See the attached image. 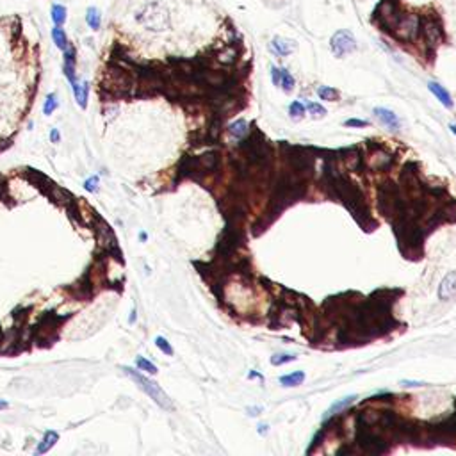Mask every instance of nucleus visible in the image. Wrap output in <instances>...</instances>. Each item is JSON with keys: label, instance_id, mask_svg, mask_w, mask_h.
Returning <instances> with one entry per match:
<instances>
[{"label": "nucleus", "instance_id": "obj_1", "mask_svg": "<svg viewBox=\"0 0 456 456\" xmlns=\"http://www.w3.org/2000/svg\"><path fill=\"white\" fill-rule=\"evenodd\" d=\"M123 371L128 374V376H132V380L136 383H138L139 387L144 390V392L148 394V396L152 397L153 401L157 403L159 407H162V408H166V410H171L173 408V405H171V399L168 397V394L162 390L161 387H159L157 383L155 382H152V380H148L146 376H143L141 373H138L136 369H130V367H123Z\"/></svg>", "mask_w": 456, "mask_h": 456}, {"label": "nucleus", "instance_id": "obj_2", "mask_svg": "<svg viewBox=\"0 0 456 456\" xmlns=\"http://www.w3.org/2000/svg\"><path fill=\"white\" fill-rule=\"evenodd\" d=\"M138 20L150 30H162L168 27L169 13L161 4H148L138 13Z\"/></svg>", "mask_w": 456, "mask_h": 456}, {"label": "nucleus", "instance_id": "obj_3", "mask_svg": "<svg viewBox=\"0 0 456 456\" xmlns=\"http://www.w3.org/2000/svg\"><path fill=\"white\" fill-rule=\"evenodd\" d=\"M330 47H332V52H334L335 57H344L346 54H351L357 48V40L349 30L340 29L332 36Z\"/></svg>", "mask_w": 456, "mask_h": 456}, {"label": "nucleus", "instance_id": "obj_4", "mask_svg": "<svg viewBox=\"0 0 456 456\" xmlns=\"http://www.w3.org/2000/svg\"><path fill=\"white\" fill-rule=\"evenodd\" d=\"M394 30L401 40H415L419 30H421V20L417 15L399 16V20L394 25Z\"/></svg>", "mask_w": 456, "mask_h": 456}, {"label": "nucleus", "instance_id": "obj_5", "mask_svg": "<svg viewBox=\"0 0 456 456\" xmlns=\"http://www.w3.org/2000/svg\"><path fill=\"white\" fill-rule=\"evenodd\" d=\"M64 54V64H63V72L66 75L70 84L77 82V73H75V59H77V52H75L73 45H68L66 48L63 50Z\"/></svg>", "mask_w": 456, "mask_h": 456}, {"label": "nucleus", "instance_id": "obj_6", "mask_svg": "<svg viewBox=\"0 0 456 456\" xmlns=\"http://www.w3.org/2000/svg\"><path fill=\"white\" fill-rule=\"evenodd\" d=\"M438 298L444 301L456 298V271H451L449 275L444 276V280L438 285Z\"/></svg>", "mask_w": 456, "mask_h": 456}, {"label": "nucleus", "instance_id": "obj_7", "mask_svg": "<svg viewBox=\"0 0 456 456\" xmlns=\"http://www.w3.org/2000/svg\"><path fill=\"white\" fill-rule=\"evenodd\" d=\"M374 116H376V118L380 120V123H382V125H385L388 130H399V127H401V121H399V118H397V116L392 113V111H390V109L376 107V109H374Z\"/></svg>", "mask_w": 456, "mask_h": 456}, {"label": "nucleus", "instance_id": "obj_8", "mask_svg": "<svg viewBox=\"0 0 456 456\" xmlns=\"http://www.w3.org/2000/svg\"><path fill=\"white\" fill-rule=\"evenodd\" d=\"M422 34H424V40L430 47H436L442 41V30L435 22H426L422 25Z\"/></svg>", "mask_w": 456, "mask_h": 456}, {"label": "nucleus", "instance_id": "obj_9", "mask_svg": "<svg viewBox=\"0 0 456 456\" xmlns=\"http://www.w3.org/2000/svg\"><path fill=\"white\" fill-rule=\"evenodd\" d=\"M357 399H358L357 394H351V396H346V397H342V399H338L337 403H334V405H332V407L326 410V413H324V419H330V417H334V415H337V413L344 412V410L351 407V405H353Z\"/></svg>", "mask_w": 456, "mask_h": 456}, {"label": "nucleus", "instance_id": "obj_10", "mask_svg": "<svg viewBox=\"0 0 456 456\" xmlns=\"http://www.w3.org/2000/svg\"><path fill=\"white\" fill-rule=\"evenodd\" d=\"M428 89L432 91L433 95L436 96V100H440V103L444 105V107L451 109L453 107V98L451 95H449V91H447L444 86H440L438 82H430L428 84Z\"/></svg>", "mask_w": 456, "mask_h": 456}, {"label": "nucleus", "instance_id": "obj_11", "mask_svg": "<svg viewBox=\"0 0 456 456\" xmlns=\"http://www.w3.org/2000/svg\"><path fill=\"white\" fill-rule=\"evenodd\" d=\"M294 48H296V43H294V41L284 40V38H275V40L271 41V50H273L275 54L282 55V57H285V55H289Z\"/></svg>", "mask_w": 456, "mask_h": 456}, {"label": "nucleus", "instance_id": "obj_12", "mask_svg": "<svg viewBox=\"0 0 456 456\" xmlns=\"http://www.w3.org/2000/svg\"><path fill=\"white\" fill-rule=\"evenodd\" d=\"M72 89H73L75 98H77L79 107L80 109H86V105H88L89 84L88 82H75V84H72Z\"/></svg>", "mask_w": 456, "mask_h": 456}, {"label": "nucleus", "instance_id": "obj_13", "mask_svg": "<svg viewBox=\"0 0 456 456\" xmlns=\"http://www.w3.org/2000/svg\"><path fill=\"white\" fill-rule=\"evenodd\" d=\"M86 24L91 30H98L102 25V13L95 5L88 7V11H86Z\"/></svg>", "mask_w": 456, "mask_h": 456}, {"label": "nucleus", "instance_id": "obj_14", "mask_svg": "<svg viewBox=\"0 0 456 456\" xmlns=\"http://www.w3.org/2000/svg\"><path fill=\"white\" fill-rule=\"evenodd\" d=\"M52 41H54V45L61 50V52H63V50L70 45L68 36H66L64 29L63 27H59V25H54V29H52Z\"/></svg>", "mask_w": 456, "mask_h": 456}, {"label": "nucleus", "instance_id": "obj_15", "mask_svg": "<svg viewBox=\"0 0 456 456\" xmlns=\"http://www.w3.org/2000/svg\"><path fill=\"white\" fill-rule=\"evenodd\" d=\"M66 16H68V11L63 4H54L50 7V18L54 22V25H59L63 27V24L66 22Z\"/></svg>", "mask_w": 456, "mask_h": 456}, {"label": "nucleus", "instance_id": "obj_16", "mask_svg": "<svg viewBox=\"0 0 456 456\" xmlns=\"http://www.w3.org/2000/svg\"><path fill=\"white\" fill-rule=\"evenodd\" d=\"M303 382H305L303 371H294V373L285 374V376L280 378V383H282L284 387H298V385H301Z\"/></svg>", "mask_w": 456, "mask_h": 456}, {"label": "nucleus", "instance_id": "obj_17", "mask_svg": "<svg viewBox=\"0 0 456 456\" xmlns=\"http://www.w3.org/2000/svg\"><path fill=\"white\" fill-rule=\"evenodd\" d=\"M59 440V433H55V432H47L45 433V438L41 440V444H40V447H38V455H41V453H47L48 449H52L54 447V444L55 442Z\"/></svg>", "mask_w": 456, "mask_h": 456}, {"label": "nucleus", "instance_id": "obj_18", "mask_svg": "<svg viewBox=\"0 0 456 456\" xmlns=\"http://www.w3.org/2000/svg\"><path fill=\"white\" fill-rule=\"evenodd\" d=\"M317 95L321 100H326V102H335L338 98V91L334 88H328V86H321L317 89Z\"/></svg>", "mask_w": 456, "mask_h": 456}, {"label": "nucleus", "instance_id": "obj_19", "mask_svg": "<svg viewBox=\"0 0 456 456\" xmlns=\"http://www.w3.org/2000/svg\"><path fill=\"white\" fill-rule=\"evenodd\" d=\"M230 134L236 136V138H242L244 134H248V123L244 120H237L236 123L230 125Z\"/></svg>", "mask_w": 456, "mask_h": 456}, {"label": "nucleus", "instance_id": "obj_20", "mask_svg": "<svg viewBox=\"0 0 456 456\" xmlns=\"http://www.w3.org/2000/svg\"><path fill=\"white\" fill-rule=\"evenodd\" d=\"M280 88L284 89L285 93H290L292 89H294V77L287 72V70H284L282 72V80H280Z\"/></svg>", "mask_w": 456, "mask_h": 456}, {"label": "nucleus", "instance_id": "obj_21", "mask_svg": "<svg viewBox=\"0 0 456 456\" xmlns=\"http://www.w3.org/2000/svg\"><path fill=\"white\" fill-rule=\"evenodd\" d=\"M307 111H309L314 118H321V116L326 114V109H324L321 103H315V102H307Z\"/></svg>", "mask_w": 456, "mask_h": 456}, {"label": "nucleus", "instance_id": "obj_22", "mask_svg": "<svg viewBox=\"0 0 456 456\" xmlns=\"http://www.w3.org/2000/svg\"><path fill=\"white\" fill-rule=\"evenodd\" d=\"M55 109H57V98H55V95H54V93H50L48 96H47V100H45L43 113L47 114V116H50V114L54 113Z\"/></svg>", "mask_w": 456, "mask_h": 456}, {"label": "nucleus", "instance_id": "obj_23", "mask_svg": "<svg viewBox=\"0 0 456 456\" xmlns=\"http://www.w3.org/2000/svg\"><path fill=\"white\" fill-rule=\"evenodd\" d=\"M136 365H138L139 369H143V371H146V373H150V374H155L157 373V367L153 365L152 362H148L146 358H136Z\"/></svg>", "mask_w": 456, "mask_h": 456}, {"label": "nucleus", "instance_id": "obj_24", "mask_svg": "<svg viewBox=\"0 0 456 456\" xmlns=\"http://www.w3.org/2000/svg\"><path fill=\"white\" fill-rule=\"evenodd\" d=\"M289 114H290V118H294V120L303 118L305 107H303V105H301L299 102H292V103L289 105Z\"/></svg>", "mask_w": 456, "mask_h": 456}, {"label": "nucleus", "instance_id": "obj_25", "mask_svg": "<svg viewBox=\"0 0 456 456\" xmlns=\"http://www.w3.org/2000/svg\"><path fill=\"white\" fill-rule=\"evenodd\" d=\"M155 346H157V348L161 349L162 353L169 355V357L173 355V348L169 346V342H168V340H166L164 337H157V338H155Z\"/></svg>", "mask_w": 456, "mask_h": 456}, {"label": "nucleus", "instance_id": "obj_26", "mask_svg": "<svg viewBox=\"0 0 456 456\" xmlns=\"http://www.w3.org/2000/svg\"><path fill=\"white\" fill-rule=\"evenodd\" d=\"M292 360H296L294 355H275V357H271V363L273 365H284V363L292 362Z\"/></svg>", "mask_w": 456, "mask_h": 456}, {"label": "nucleus", "instance_id": "obj_27", "mask_svg": "<svg viewBox=\"0 0 456 456\" xmlns=\"http://www.w3.org/2000/svg\"><path fill=\"white\" fill-rule=\"evenodd\" d=\"M344 125L346 127H369V121H365V120H346Z\"/></svg>", "mask_w": 456, "mask_h": 456}, {"label": "nucleus", "instance_id": "obj_28", "mask_svg": "<svg viewBox=\"0 0 456 456\" xmlns=\"http://www.w3.org/2000/svg\"><path fill=\"white\" fill-rule=\"evenodd\" d=\"M282 72H284V70L276 68V66H275V68H271V79H273V84H275V86H280V80H282Z\"/></svg>", "mask_w": 456, "mask_h": 456}, {"label": "nucleus", "instance_id": "obj_29", "mask_svg": "<svg viewBox=\"0 0 456 456\" xmlns=\"http://www.w3.org/2000/svg\"><path fill=\"white\" fill-rule=\"evenodd\" d=\"M96 182H98V178L96 177L89 178V180L86 182V189H88V191H95V189H96Z\"/></svg>", "mask_w": 456, "mask_h": 456}, {"label": "nucleus", "instance_id": "obj_30", "mask_svg": "<svg viewBox=\"0 0 456 456\" xmlns=\"http://www.w3.org/2000/svg\"><path fill=\"white\" fill-rule=\"evenodd\" d=\"M403 387H421V382H410V380H401Z\"/></svg>", "mask_w": 456, "mask_h": 456}, {"label": "nucleus", "instance_id": "obj_31", "mask_svg": "<svg viewBox=\"0 0 456 456\" xmlns=\"http://www.w3.org/2000/svg\"><path fill=\"white\" fill-rule=\"evenodd\" d=\"M259 412H262V408H260V407L248 408V413H250V415H259Z\"/></svg>", "mask_w": 456, "mask_h": 456}, {"label": "nucleus", "instance_id": "obj_32", "mask_svg": "<svg viewBox=\"0 0 456 456\" xmlns=\"http://www.w3.org/2000/svg\"><path fill=\"white\" fill-rule=\"evenodd\" d=\"M50 139H52L54 143H57V141H59V132H57V130H52V134H50Z\"/></svg>", "mask_w": 456, "mask_h": 456}, {"label": "nucleus", "instance_id": "obj_33", "mask_svg": "<svg viewBox=\"0 0 456 456\" xmlns=\"http://www.w3.org/2000/svg\"><path fill=\"white\" fill-rule=\"evenodd\" d=\"M265 432H267V426H262V424H260V426H259V433H265Z\"/></svg>", "mask_w": 456, "mask_h": 456}, {"label": "nucleus", "instance_id": "obj_34", "mask_svg": "<svg viewBox=\"0 0 456 456\" xmlns=\"http://www.w3.org/2000/svg\"><path fill=\"white\" fill-rule=\"evenodd\" d=\"M449 128H451V132L456 136V125H449Z\"/></svg>", "mask_w": 456, "mask_h": 456}, {"label": "nucleus", "instance_id": "obj_35", "mask_svg": "<svg viewBox=\"0 0 456 456\" xmlns=\"http://www.w3.org/2000/svg\"><path fill=\"white\" fill-rule=\"evenodd\" d=\"M139 239H141V240H146V234H139Z\"/></svg>", "mask_w": 456, "mask_h": 456}, {"label": "nucleus", "instance_id": "obj_36", "mask_svg": "<svg viewBox=\"0 0 456 456\" xmlns=\"http://www.w3.org/2000/svg\"><path fill=\"white\" fill-rule=\"evenodd\" d=\"M0 408H7V403H4V401H0Z\"/></svg>", "mask_w": 456, "mask_h": 456}, {"label": "nucleus", "instance_id": "obj_37", "mask_svg": "<svg viewBox=\"0 0 456 456\" xmlns=\"http://www.w3.org/2000/svg\"><path fill=\"white\" fill-rule=\"evenodd\" d=\"M248 376H250V378H259V374H257V373H250Z\"/></svg>", "mask_w": 456, "mask_h": 456}]
</instances>
